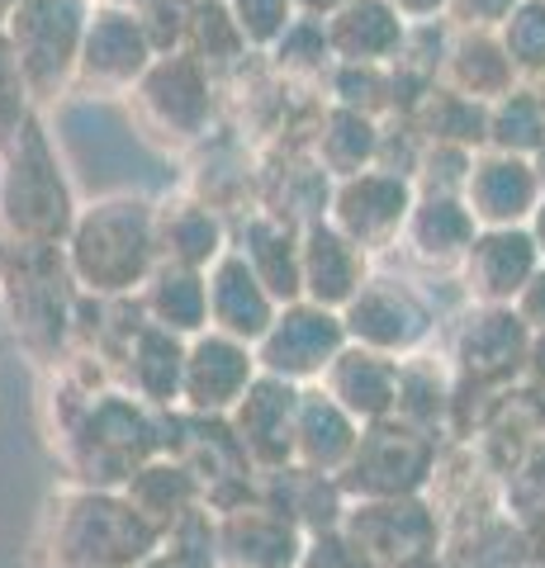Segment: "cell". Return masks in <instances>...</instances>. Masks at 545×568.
I'll return each mask as SVG.
<instances>
[{
  "label": "cell",
  "instance_id": "1",
  "mask_svg": "<svg viewBox=\"0 0 545 568\" xmlns=\"http://www.w3.org/2000/svg\"><path fill=\"white\" fill-rule=\"evenodd\" d=\"M0 219H6V227L20 237V246H58V237L72 227V200H67L58 162H52L33 114L6 138Z\"/></svg>",
  "mask_w": 545,
  "mask_h": 568
},
{
  "label": "cell",
  "instance_id": "2",
  "mask_svg": "<svg viewBox=\"0 0 545 568\" xmlns=\"http://www.w3.org/2000/svg\"><path fill=\"white\" fill-rule=\"evenodd\" d=\"M157 219L133 200L95 204L72 233V275L95 294H124L148 275Z\"/></svg>",
  "mask_w": 545,
  "mask_h": 568
},
{
  "label": "cell",
  "instance_id": "3",
  "mask_svg": "<svg viewBox=\"0 0 545 568\" xmlns=\"http://www.w3.org/2000/svg\"><path fill=\"white\" fill-rule=\"evenodd\" d=\"M85 10L81 0H20L14 14L6 20V43L20 62V77L29 95H58L67 71L81 62L85 43Z\"/></svg>",
  "mask_w": 545,
  "mask_h": 568
},
{
  "label": "cell",
  "instance_id": "4",
  "mask_svg": "<svg viewBox=\"0 0 545 568\" xmlns=\"http://www.w3.org/2000/svg\"><path fill=\"white\" fill-rule=\"evenodd\" d=\"M342 469H346L342 488L361 493L365 503H375V497H413L436 469V446L417 426L384 417L356 440V450H351Z\"/></svg>",
  "mask_w": 545,
  "mask_h": 568
},
{
  "label": "cell",
  "instance_id": "5",
  "mask_svg": "<svg viewBox=\"0 0 545 568\" xmlns=\"http://www.w3.org/2000/svg\"><path fill=\"white\" fill-rule=\"evenodd\" d=\"M6 298H10V317L14 332L24 336V346L33 355H58L67 323H72V294L62 280V261L58 246H14L10 265H6Z\"/></svg>",
  "mask_w": 545,
  "mask_h": 568
},
{
  "label": "cell",
  "instance_id": "6",
  "mask_svg": "<svg viewBox=\"0 0 545 568\" xmlns=\"http://www.w3.org/2000/svg\"><path fill=\"white\" fill-rule=\"evenodd\" d=\"M162 530H152L129 503L81 497L62 526V559L77 568H129L152 555Z\"/></svg>",
  "mask_w": 545,
  "mask_h": 568
},
{
  "label": "cell",
  "instance_id": "7",
  "mask_svg": "<svg viewBox=\"0 0 545 568\" xmlns=\"http://www.w3.org/2000/svg\"><path fill=\"white\" fill-rule=\"evenodd\" d=\"M346 536L375 559V568H398L422 555H436L442 521L417 497H375L346 517Z\"/></svg>",
  "mask_w": 545,
  "mask_h": 568
},
{
  "label": "cell",
  "instance_id": "8",
  "mask_svg": "<svg viewBox=\"0 0 545 568\" xmlns=\"http://www.w3.org/2000/svg\"><path fill=\"white\" fill-rule=\"evenodd\" d=\"M138 104L143 119L171 142H190L204 133L209 123V71L190 58V52H171L157 67L143 71L138 81Z\"/></svg>",
  "mask_w": 545,
  "mask_h": 568
},
{
  "label": "cell",
  "instance_id": "9",
  "mask_svg": "<svg viewBox=\"0 0 545 568\" xmlns=\"http://www.w3.org/2000/svg\"><path fill=\"white\" fill-rule=\"evenodd\" d=\"M532 351V327L522 323L513 308H488L461 332L455 346V365H461V384L470 388H503L526 365Z\"/></svg>",
  "mask_w": 545,
  "mask_h": 568
},
{
  "label": "cell",
  "instance_id": "10",
  "mask_svg": "<svg viewBox=\"0 0 545 568\" xmlns=\"http://www.w3.org/2000/svg\"><path fill=\"white\" fill-rule=\"evenodd\" d=\"M413 213V190L394 171L346 175L337 190V227L356 246H384Z\"/></svg>",
  "mask_w": 545,
  "mask_h": 568
},
{
  "label": "cell",
  "instance_id": "11",
  "mask_svg": "<svg viewBox=\"0 0 545 568\" xmlns=\"http://www.w3.org/2000/svg\"><path fill=\"white\" fill-rule=\"evenodd\" d=\"M152 43L143 33V20H133L124 10H95V24L85 29L81 43V77L95 91H124L148 71Z\"/></svg>",
  "mask_w": 545,
  "mask_h": 568
},
{
  "label": "cell",
  "instance_id": "12",
  "mask_svg": "<svg viewBox=\"0 0 545 568\" xmlns=\"http://www.w3.org/2000/svg\"><path fill=\"white\" fill-rule=\"evenodd\" d=\"M337 346H342V323L323 304H313V308H290L285 317H275L261 361L271 365V375L304 379V375H323L337 361Z\"/></svg>",
  "mask_w": 545,
  "mask_h": 568
},
{
  "label": "cell",
  "instance_id": "13",
  "mask_svg": "<svg viewBox=\"0 0 545 568\" xmlns=\"http://www.w3.org/2000/svg\"><path fill=\"white\" fill-rule=\"evenodd\" d=\"M219 545L233 568H294L304 559L299 555V526L271 503L228 507L219 526Z\"/></svg>",
  "mask_w": 545,
  "mask_h": 568
},
{
  "label": "cell",
  "instance_id": "14",
  "mask_svg": "<svg viewBox=\"0 0 545 568\" xmlns=\"http://www.w3.org/2000/svg\"><path fill=\"white\" fill-rule=\"evenodd\" d=\"M294 417H299V394L285 379H261L256 388L242 394L238 407V440L248 446L252 465L285 469L294 455Z\"/></svg>",
  "mask_w": 545,
  "mask_h": 568
},
{
  "label": "cell",
  "instance_id": "15",
  "mask_svg": "<svg viewBox=\"0 0 545 568\" xmlns=\"http://www.w3.org/2000/svg\"><path fill=\"white\" fill-rule=\"evenodd\" d=\"M299 271H304V290L313 294V304H351L365 290V246L351 242L342 227L309 223L304 246H299Z\"/></svg>",
  "mask_w": 545,
  "mask_h": 568
},
{
  "label": "cell",
  "instance_id": "16",
  "mask_svg": "<svg viewBox=\"0 0 545 568\" xmlns=\"http://www.w3.org/2000/svg\"><path fill=\"white\" fill-rule=\"evenodd\" d=\"M536 185H541V175L522 156L513 152L480 156V162H470V175H465V209L480 223L513 227L522 213L536 209Z\"/></svg>",
  "mask_w": 545,
  "mask_h": 568
},
{
  "label": "cell",
  "instance_id": "17",
  "mask_svg": "<svg viewBox=\"0 0 545 568\" xmlns=\"http://www.w3.org/2000/svg\"><path fill=\"white\" fill-rule=\"evenodd\" d=\"M465 275L470 290L484 298V304H513L526 290V280L536 275V242L517 233V227H494V233L474 237L465 252Z\"/></svg>",
  "mask_w": 545,
  "mask_h": 568
},
{
  "label": "cell",
  "instance_id": "18",
  "mask_svg": "<svg viewBox=\"0 0 545 568\" xmlns=\"http://www.w3.org/2000/svg\"><path fill=\"white\" fill-rule=\"evenodd\" d=\"M327 394L337 407H346L351 417L384 422V417H394V407H398V365L371 346L337 351V361L327 365Z\"/></svg>",
  "mask_w": 545,
  "mask_h": 568
},
{
  "label": "cell",
  "instance_id": "19",
  "mask_svg": "<svg viewBox=\"0 0 545 568\" xmlns=\"http://www.w3.org/2000/svg\"><path fill=\"white\" fill-rule=\"evenodd\" d=\"M252 379V355L233 336H200L195 351L185 355V384L181 394L195 413H219V407H233L248 394Z\"/></svg>",
  "mask_w": 545,
  "mask_h": 568
},
{
  "label": "cell",
  "instance_id": "20",
  "mask_svg": "<svg viewBox=\"0 0 545 568\" xmlns=\"http://www.w3.org/2000/svg\"><path fill=\"white\" fill-rule=\"evenodd\" d=\"M271 290L256 280V271L248 265V256H223L214 265V280H209V313H214V327L233 342H261L271 332Z\"/></svg>",
  "mask_w": 545,
  "mask_h": 568
},
{
  "label": "cell",
  "instance_id": "21",
  "mask_svg": "<svg viewBox=\"0 0 545 568\" xmlns=\"http://www.w3.org/2000/svg\"><path fill=\"white\" fill-rule=\"evenodd\" d=\"M327 48L342 62H384L403 48V14L390 0H346L337 14H327Z\"/></svg>",
  "mask_w": 545,
  "mask_h": 568
},
{
  "label": "cell",
  "instance_id": "22",
  "mask_svg": "<svg viewBox=\"0 0 545 568\" xmlns=\"http://www.w3.org/2000/svg\"><path fill=\"white\" fill-rule=\"evenodd\" d=\"M346 327L361 346L371 351H398V346H413L427 317H422L417 298L398 284H365V290L351 298V313H346Z\"/></svg>",
  "mask_w": 545,
  "mask_h": 568
},
{
  "label": "cell",
  "instance_id": "23",
  "mask_svg": "<svg viewBox=\"0 0 545 568\" xmlns=\"http://www.w3.org/2000/svg\"><path fill=\"white\" fill-rule=\"evenodd\" d=\"M356 432H351V413L337 407L332 398H299V417H294V455L304 459V469H337L356 450Z\"/></svg>",
  "mask_w": 545,
  "mask_h": 568
},
{
  "label": "cell",
  "instance_id": "24",
  "mask_svg": "<svg viewBox=\"0 0 545 568\" xmlns=\"http://www.w3.org/2000/svg\"><path fill=\"white\" fill-rule=\"evenodd\" d=\"M451 85L470 100H503L507 91H513V77L517 67L513 58H507V48L494 39V33H480V29H465L461 39H455L451 48Z\"/></svg>",
  "mask_w": 545,
  "mask_h": 568
},
{
  "label": "cell",
  "instance_id": "25",
  "mask_svg": "<svg viewBox=\"0 0 545 568\" xmlns=\"http://www.w3.org/2000/svg\"><path fill=\"white\" fill-rule=\"evenodd\" d=\"M242 256L256 271V280L271 290V298H294L304 290V271H299V246L290 237V223L275 213H256L248 223V246Z\"/></svg>",
  "mask_w": 545,
  "mask_h": 568
},
{
  "label": "cell",
  "instance_id": "26",
  "mask_svg": "<svg viewBox=\"0 0 545 568\" xmlns=\"http://www.w3.org/2000/svg\"><path fill=\"white\" fill-rule=\"evenodd\" d=\"M195 478H190L185 465H143L129 478V497L124 503L143 517L152 530H171L185 521V511L195 507Z\"/></svg>",
  "mask_w": 545,
  "mask_h": 568
},
{
  "label": "cell",
  "instance_id": "27",
  "mask_svg": "<svg viewBox=\"0 0 545 568\" xmlns=\"http://www.w3.org/2000/svg\"><path fill=\"white\" fill-rule=\"evenodd\" d=\"M129 375L152 403H175L185 384V351L166 327H138L129 342Z\"/></svg>",
  "mask_w": 545,
  "mask_h": 568
},
{
  "label": "cell",
  "instance_id": "28",
  "mask_svg": "<svg viewBox=\"0 0 545 568\" xmlns=\"http://www.w3.org/2000/svg\"><path fill=\"white\" fill-rule=\"evenodd\" d=\"M148 313L157 317V327H166V332H195L209 317V284L195 275V265L166 261L162 271L152 275Z\"/></svg>",
  "mask_w": 545,
  "mask_h": 568
},
{
  "label": "cell",
  "instance_id": "29",
  "mask_svg": "<svg viewBox=\"0 0 545 568\" xmlns=\"http://www.w3.org/2000/svg\"><path fill=\"white\" fill-rule=\"evenodd\" d=\"M271 507L275 511H285V517L294 526H309V530H332V521H337V484H327V478L319 469H275L271 474Z\"/></svg>",
  "mask_w": 545,
  "mask_h": 568
},
{
  "label": "cell",
  "instance_id": "30",
  "mask_svg": "<svg viewBox=\"0 0 545 568\" xmlns=\"http://www.w3.org/2000/svg\"><path fill=\"white\" fill-rule=\"evenodd\" d=\"M408 227H413V242L422 246L427 256H442V261H465L470 242H474V213L465 204H455L451 194H432L408 213Z\"/></svg>",
  "mask_w": 545,
  "mask_h": 568
},
{
  "label": "cell",
  "instance_id": "31",
  "mask_svg": "<svg viewBox=\"0 0 545 568\" xmlns=\"http://www.w3.org/2000/svg\"><path fill=\"white\" fill-rule=\"evenodd\" d=\"M319 162L332 171V175H361L365 162L375 156L380 148V133L371 114H356V110H332L323 123H319Z\"/></svg>",
  "mask_w": 545,
  "mask_h": 568
},
{
  "label": "cell",
  "instance_id": "32",
  "mask_svg": "<svg viewBox=\"0 0 545 568\" xmlns=\"http://www.w3.org/2000/svg\"><path fill=\"white\" fill-rule=\"evenodd\" d=\"M157 246L181 265L214 261L219 256V219L204 204H166V213H157Z\"/></svg>",
  "mask_w": 545,
  "mask_h": 568
},
{
  "label": "cell",
  "instance_id": "33",
  "mask_svg": "<svg viewBox=\"0 0 545 568\" xmlns=\"http://www.w3.org/2000/svg\"><path fill=\"white\" fill-rule=\"evenodd\" d=\"M488 138L503 152H541L545 148V104L532 91H507L494 110H488Z\"/></svg>",
  "mask_w": 545,
  "mask_h": 568
},
{
  "label": "cell",
  "instance_id": "34",
  "mask_svg": "<svg viewBox=\"0 0 545 568\" xmlns=\"http://www.w3.org/2000/svg\"><path fill=\"white\" fill-rule=\"evenodd\" d=\"M503 497H507V517H517L522 526H536L545 521V436L526 446V455L507 469V484H503Z\"/></svg>",
  "mask_w": 545,
  "mask_h": 568
},
{
  "label": "cell",
  "instance_id": "35",
  "mask_svg": "<svg viewBox=\"0 0 545 568\" xmlns=\"http://www.w3.org/2000/svg\"><path fill=\"white\" fill-rule=\"evenodd\" d=\"M503 48L517 71L545 77V0H517V10L503 20Z\"/></svg>",
  "mask_w": 545,
  "mask_h": 568
},
{
  "label": "cell",
  "instance_id": "36",
  "mask_svg": "<svg viewBox=\"0 0 545 568\" xmlns=\"http://www.w3.org/2000/svg\"><path fill=\"white\" fill-rule=\"evenodd\" d=\"M248 43H280L294 24V0H228Z\"/></svg>",
  "mask_w": 545,
  "mask_h": 568
},
{
  "label": "cell",
  "instance_id": "37",
  "mask_svg": "<svg viewBox=\"0 0 545 568\" xmlns=\"http://www.w3.org/2000/svg\"><path fill=\"white\" fill-rule=\"evenodd\" d=\"M24 119H29V85L20 77V62H14L10 43L0 39V142L20 129Z\"/></svg>",
  "mask_w": 545,
  "mask_h": 568
},
{
  "label": "cell",
  "instance_id": "38",
  "mask_svg": "<svg viewBox=\"0 0 545 568\" xmlns=\"http://www.w3.org/2000/svg\"><path fill=\"white\" fill-rule=\"evenodd\" d=\"M299 568H375V559L351 540V536H337V530H323L319 540L309 545V555L299 559Z\"/></svg>",
  "mask_w": 545,
  "mask_h": 568
},
{
  "label": "cell",
  "instance_id": "39",
  "mask_svg": "<svg viewBox=\"0 0 545 568\" xmlns=\"http://www.w3.org/2000/svg\"><path fill=\"white\" fill-rule=\"evenodd\" d=\"M446 10L461 20L465 29H480V24H498L517 10V0H446Z\"/></svg>",
  "mask_w": 545,
  "mask_h": 568
},
{
  "label": "cell",
  "instance_id": "40",
  "mask_svg": "<svg viewBox=\"0 0 545 568\" xmlns=\"http://www.w3.org/2000/svg\"><path fill=\"white\" fill-rule=\"evenodd\" d=\"M517 317L532 332H545V271H536L526 280V290L517 294Z\"/></svg>",
  "mask_w": 545,
  "mask_h": 568
},
{
  "label": "cell",
  "instance_id": "41",
  "mask_svg": "<svg viewBox=\"0 0 545 568\" xmlns=\"http://www.w3.org/2000/svg\"><path fill=\"white\" fill-rule=\"evenodd\" d=\"M403 20H432L436 10H446V0H390Z\"/></svg>",
  "mask_w": 545,
  "mask_h": 568
},
{
  "label": "cell",
  "instance_id": "42",
  "mask_svg": "<svg viewBox=\"0 0 545 568\" xmlns=\"http://www.w3.org/2000/svg\"><path fill=\"white\" fill-rule=\"evenodd\" d=\"M526 375H532V379L545 388V332L532 342V351H526Z\"/></svg>",
  "mask_w": 545,
  "mask_h": 568
},
{
  "label": "cell",
  "instance_id": "43",
  "mask_svg": "<svg viewBox=\"0 0 545 568\" xmlns=\"http://www.w3.org/2000/svg\"><path fill=\"white\" fill-rule=\"evenodd\" d=\"M294 6L304 10L309 20H319V14H337V10L346 6V0H294Z\"/></svg>",
  "mask_w": 545,
  "mask_h": 568
},
{
  "label": "cell",
  "instance_id": "44",
  "mask_svg": "<svg viewBox=\"0 0 545 568\" xmlns=\"http://www.w3.org/2000/svg\"><path fill=\"white\" fill-rule=\"evenodd\" d=\"M526 540H532V564H536V568H545V521H536V526H532V536H526Z\"/></svg>",
  "mask_w": 545,
  "mask_h": 568
},
{
  "label": "cell",
  "instance_id": "45",
  "mask_svg": "<svg viewBox=\"0 0 545 568\" xmlns=\"http://www.w3.org/2000/svg\"><path fill=\"white\" fill-rule=\"evenodd\" d=\"M398 568H455V564H451V559H436V555H422V559L398 564Z\"/></svg>",
  "mask_w": 545,
  "mask_h": 568
},
{
  "label": "cell",
  "instance_id": "46",
  "mask_svg": "<svg viewBox=\"0 0 545 568\" xmlns=\"http://www.w3.org/2000/svg\"><path fill=\"white\" fill-rule=\"evenodd\" d=\"M532 242H536V252H545V200L536 204V237Z\"/></svg>",
  "mask_w": 545,
  "mask_h": 568
},
{
  "label": "cell",
  "instance_id": "47",
  "mask_svg": "<svg viewBox=\"0 0 545 568\" xmlns=\"http://www.w3.org/2000/svg\"><path fill=\"white\" fill-rule=\"evenodd\" d=\"M14 6H20V0H0V24H6L10 14H14Z\"/></svg>",
  "mask_w": 545,
  "mask_h": 568
},
{
  "label": "cell",
  "instance_id": "48",
  "mask_svg": "<svg viewBox=\"0 0 545 568\" xmlns=\"http://www.w3.org/2000/svg\"><path fill=\"white\" fill-rule=\"evenodd\" d=\"M6 265H10V252H6V246H0V280H6Z\"/></svg>",
  "mask_w": 545,
  "mask_h": 568
},
{
  "label": "cell",
  "instance_id": "49",
  "mask_svg": "<svg viewBox=\"0 0 545 568\" xmlns=\"http://www.w3.org/2000/svg\"><path fill=\"white\" fill-rule=\"evenodd\" d=\"M536 175H541V181H545V148H541V166H536Z\"/></svg>",
  "mask_w": 545,
  "mask_h": 568
},
{
  "label": "cell",
  "instance_id": "50",
  "mask_svg": "<svg viewBox=\"0 0 545 568\" xmlns=\"http://www.w3.org/2000/svg\"><path fill=\"white\" fill-rule=\"evenodd\" d=\"M114 6H148V0H114Z\"/></svg>",
  "mask_w": 545,
  "mask_h": 568
},
{
  "label": "cell",
  "instance_id": "51",
  "mask_svg": "<svg viewBox=\"0 0 545 568\" xmlns=\"http://www.w3.org/2000/svg\"><path fill=\"white\" fill-rule=\"evenodd\" d=\"M195 6H214V0H195Z\"/></svg>",
  "mask_w": 545,
  "mask_h": 568
},
{
  "label": "cell",
  "instance_id": "52",
  "mask_svg": "<svg viewBox=\"0 0 545 568\" xmlns=\"http://www.w3.org/2000/svg\"><path fill=\"white\" fill-rule=\"evenodd\" d=\"M541 104H545V85H541Z\"/></svg>",
  "mask_w": 545,
  "mask_h": 568
}]
</instances>
